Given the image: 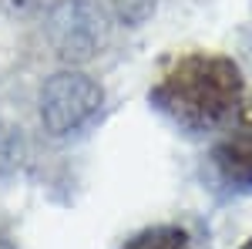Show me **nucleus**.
Masks as SVG:
<instances>
[{
  "label": "nucleus",
  "instance_id": "nucleus-9",
  "mask_svg": "<svg viewBox=\"0 0 252 249\" xmlns=\"http://www.w3.org/2000/svg\"><path fill=\"white\" fill-rule=\"evenodd\" d=\"M239 249H252V236H249V239H246V243H242Z\"/></svg>",
  "mask_w": 252,
  "mask_h": 249
},
{
  "label": "nucleus",
  "instance_id": "nucleus-5",
  "mask_svg": "<svg viewBox=\"0 0 252 249\" xmlns=\"http://www.w3.org/2000/svg\"><path fill=\"white\" fill-rule=\"evenodd\" d=\"M118 249H195V239L178 222H158V226H145L135 236H128Z\"/></svg>",
  "mask_w": 252,
  "mask_h": 249
},
{
  "label": "nucleus",
  "instance_id": "nucleus-2",
  "mask_svg": "<svg viewBox=\"0 0 252 249\" xmlns=\"http://www.w3.org/2000/svg\"><path fill=\"white\" fill-rule=\"evenodd\" d=\"M51 51L67 68L101 58L111 44V14L101 0H58L44 17Z\"/></svg>",
  "mask_w": 252,
  "mask_h": 249
},
{
  "label": "nucleus",
  "instance_id": "nucleus-8",
  "mask_svg": "<svg viewBox=\"0 0 252 249\" xmlns=\"http://www.w3.org/2000/svg\"><path fill=\"white\" fill-rule=\"evenodd\" d=\"M20 165V135L10 125H0V175Z\"/></svg>",
  "mask_w": 252,
  "mask_h": 249
},
{
  "label": "nucleus",
  "instance_id": "nucleus-3",
  "mask_svg": "<svg viewBox=\"0 0 252 249\" xmlns=\"http://www.w3.org/2000/svg\"><path fill=\"white\" fill-rule=\"evenodd\" d=\"M104 105V88L81 68L54 71L40 84L37 115L51 138H67L81 132Z\"/></svg>",
  "mask_w": 252,
  "mask_h": 249
},
{
  "label": "nucleus",
  "instance_id": "nucleus-7",
  "mask_svg": "<svg viewBox=\"0 0 252 249\" xmlns=\"http://www.w3.org/2000/svg\"><path fill=\"white\" fill-rule=\"evenodd\" d=\"M58 0H0V14L10 20H37L47 17Z\"/></svg>",
  "mask_w": 252,
  "mask_h": 249
},
{
  "label": "nucleus",
  "instance_id": "nucleus-1",
  "mask_svg": "<svg viewBox=\"0 0 252 249\" xmlns=\"http://www.w3.org/2000/svg\"><path fill=\"white\" fill-rule=\"evenodd\" d=\"M148 98L168 121L185 132H225L242 108L246 77L225 54L189 51L161 68Z\"/></svg>",
  "mask_w": 252,
  "mask_h": 249
},
{
  "label": "nucleus",
  "instance_id": "nucleus-6",
  "mask_svg": "<svg viewBox=\"0 0 252 249\" xmlns=\"http://www.w3.org/2000/svg\"><path fill=\"white\" fill-rule=\"evenodd\" d=\"M104 10L111 14L115 24H125V27H141L155 17L158 0H101Z\"/></svg>",
  "mask_w": 252,
  "mask_h": 249
},
{
  "label": "nucleus",
  "instance_id": "nucleus-4",
  "mask_svg": "<svg viewBox=\"0 0 252 249\" xmlns=\"http://www.w3.org/2000/svg\"><path fill=\"white\" fill-rule=\"evenodd\" d=\"M212 169L219 182L232 192H252V132L235 128L212 145Z\"/></svg>",
  "mask_w": 252,
  "mask_h": 249
}]
</instances>
